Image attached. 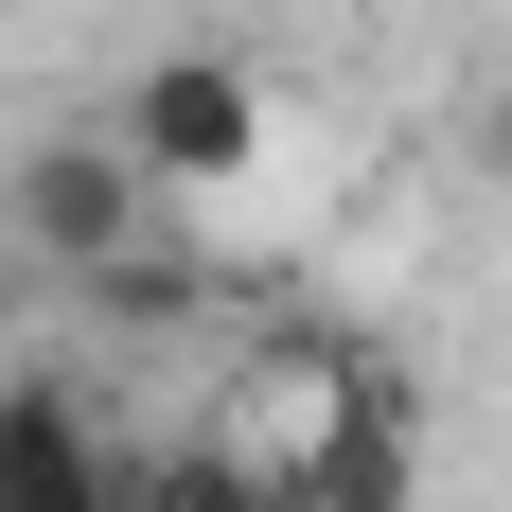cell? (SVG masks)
<instances>
[{
	"label": "cell",
	"instance_id": "cell-6",
	"mask_svg": "<svg viewBox=\"0 0 512 512\" xmlns=\"http://www.w3.org/2000/svg\"><path fill=\"white\" fill-rule=\"evenodd\" d=\"M477 177H495V195H512V71H495V89H477Z\"/></svg>",
	"mask_w": 512,
	"mask_h": 512
},
{
	"label": "cell",
	"instance_id": "cell-2",
	"mask_svg": "<svg viewBox=\"0 0 512 512\" xmlns=\"http://www.w3.org/2000/svg\"><path fill=\"white\" fill-rule=\"evenodd\" d=\"M124 159H142L159 195H230V177H265V89H248V53H159L142 89H124Z\"/></svg>",
	"mask_w": 512,
	"mask_h": 512
},
{
	"label": "cell",
	"instance_id": "cell-1",
	"mask_svg": "<svg viewBox=\"0 0 512 512\" xmlns=\"http://www.w3.org/2000/svg\"><path fill=\"white\" fill-rule=\"evenodd\" d=\"M301 512H407L424 495V424H407V371L371 354H301V442H265Z\"/></svg>",
	"mask_w": 512,
	"mask_h": 512
},
{
	"label": "cell",
	"instance_id": "cell-4",
	"mask_svg": "<svg viewBox=\"0 0 512 512\" xmlns=\"http://www.w3.org/2000/svg\"><path fill=\"white\" fill-rule=\"evenodd\" d=\"M0 512H142V460H124L53 371H18V389H0Z\"/></svg>",
	"mask_w": 512,
	"mask_h": 512
},
{
	"label": "cell",
	"instance_id": "cell-5",
	"mask_svg": "<svg viewBox=\"0 0 512 512\" xmlns=\"http://www.w3.org/2000/svg\"><path fill=\"white\" fill-rule=\"evenodd\" d=\"M142 512H301L265 442H159L142 460Z\"/></svg>",
	"mask_w": 512,
	"mask_h": 512
},
{
	"label": "cell",
	"instance_id": "cell-3",
	"mask_svg": "<svg viewBox=\"0 0 512 512\" xmlns=\"http://www.w3.org/2000/svg\"><path fill=\"white\" fill-rule=\"evenodd\" d=\"M142 212H159V177L124 159V124H106V142H36V159H18V248L71 265V283H124V265H142Z\"/></svg>",
	"mask_w": 512,
	"mask_h": 512
}]
</instances>
